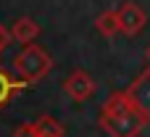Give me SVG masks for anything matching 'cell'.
<instances>
[{"label": "cell", "mask_w": 150, "mask_h": 137, "mask_svg": "<svg viewBox=\"0 0 150 137\" xmlns=\"http://www.w3.org/2000/svg\"><path fill=\"white\" fill-rule=\"evenodd\" d=\"M98 124H100L103 132H108L111 137H137L148 121L132 106L127 90H121V92H111L105 98V103L100 106Z\"/></svg>", "instance_id": "1"}, {"label": "cell", "mask_w": 150, "mask_h": 137, "mask_svg": "<svg viewBox=\"0 0 150 137\" xmlns=\"http://www.w3.org/2000/svg\"><path fill=\"white\" fill-rule=\"evenodd\" d=\"M13 69H16V74L24 82H37V79H42L53 69V58H50V53L45 48H40V45L32 42V45L21 48V53L13 61Z\"/></svg>", "instance_id": "2"}, {"label": "cell", "mask_w": 150, "mask_h": 137, "mask_svg": "<svg viewBox=\"0 0 150 137\" xmlns=\"http://www.w3.org/2000/svg\"><path fill=\"white\" fill-rule=\"evenodd\" d=\"M127 95H129L132 106L142 114V119L150 121V66L132 79V84L127 87Z\"/></svg>", "instance_id": "3"}, {"label": "cell", "mask_w": 150, "mask_h": 137, "mask_svg": "<svg viewBox=\"0 0 150 137\" xmlns=\"http://www.w3.org/2000/svg\"><path fill=\"white\" fill-rule=\"evenodd\" d=\"M63 92H66L71 100L84 103V100L92 98V92H95V79H92L84 69H76V71H71V74L63 79Z\"/></svg>", "instance_id": "4"}, {"label": "cell", "mask_w": 150, "mask_h": 137, "mask_svg": "<svg viewBox=\"0 0 150 137\" xmlns=\"http://www.w3.org/2000/svg\"><path fill=\"white\" fill-rule=\"evenodd\" d=\"M119 21H121V32H124L127 37H134V34H140V32L145 29L148 13H145L137 3L127 0V3H121V8H119Z\"/></svg>", "instance_id": "5"}, {"label": "cell", "mask_w": 150, "mask_h": 137, "mask_svg": "<svg viewBox=\"0 0 150 137\" xmlns=\"http://www.w3.org/2000/svg\"><path fill=\"white\" fill-rule=\"evenodd\" d=\"M11 34H13V40H18L21 45H32V42L37 40V34H40V24H37L34 18H29V16H21V18L13 21Z\"/></svg>", "instance_id": "6"}, {"label": "cell", "mask_w": 150, "mask_h": 137, "mask_svg": "<svg viewBox=\"0 0 150 137\" xmlns=\"http://www.w3.org/2000/svg\"><path fill=\"white\" fill-rule=\"evenodd\" d=\"M95 29L103 37H116L121 32V21H119V11H103L95 18Z\"/></svg>", "instance_id": "7"}, {"label": "cell", "mask_w": 150, "mask_h": 137, "mask_svg": "<svg viewBox=\"0 0 150 137\" xmlns=\"http://www.w3.org/2000/svg\"><path fill=\"white\" fill-rule=\"evenodd\" d=\"M37 132H40V137H63L66 132H63V127H61V121H55L53 116H40L37 121Z\"/></svg>", "instance_id": "8"}, {"label": "cell", "mask_w": 150, "mask_h": 137, "mask_svg": "<svg viewBox=\"0 0 150 137\" xmlns=\"http://www.w3.org/2000/svg\"><path fill=\"white\" fill-rule=\"evenodd\" d=\"M24 84H29V82H21V84H16V82H13L8 74L0 69V108H3V106H5L11 98H13V92H16V90H21Z\"/></svg>", "instance_id": "9"}, {"label": "cell", "mask_w": 150, "mask_h": 137, "mask_svg": "<svg viewBox=\"0 0 150 137\" xmlns=\"http://www.w3.org/2000/svg\"><path fill=\"white\" fill-rule=\"evenodd\" d=\"M13 137H40L37 132V124H21L13 129Z\"/></svg>", "instance_id": "10"}, {"label": "cell", "mask_w": 150, "mask_h": 137, "mask_svg": "<svg viewBox=\"0 0 150 137\" xmlns=\"http://www.w3.org/2000/svg\"><path fill=\"white\" fill-rule=\"evenodd\" d=\"M11 40H13V34H11V29H8V26H3V24H0V45H3V48H5V45H8V42H11Z\"/></svg>", "instance_id": "11"}, {"label": "cell", "mask_w": 150, "mask_h": 137, "mask_svg": "<svg viewBox=\"0 0 150 137\" xmlns=\"http://www.w3.org/2000/svg\"><path fill=\"white\" fill-rule=\"evenodd\" d=\"M145 58H148V63H150V45L145 48Z\"/></svg>", "instance_id": "12"}, {"label": "cell", "mask_w": 150, "mask_h": 137, "mask_svg": "<svg viewBox=\"0 0 150 137\" xmlns=\"http://www.w3.org/2000/svg\"><path fill=\"white\" fill-rule=\"evenodd\" d=\"M0 53H3V45H0Z\"/></svg>", "instance_id": "13"}]
</instances>
